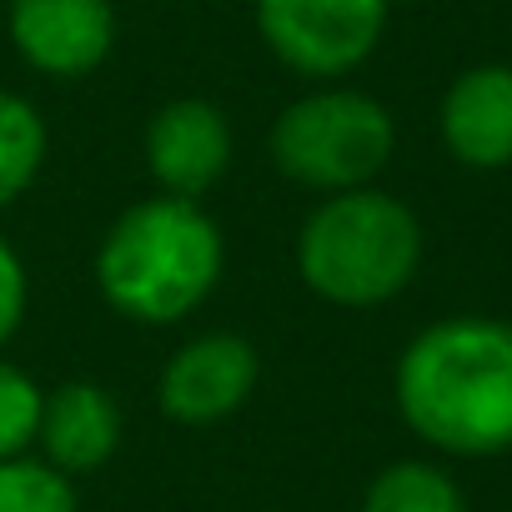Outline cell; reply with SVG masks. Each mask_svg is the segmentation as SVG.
Segmentation results:
<instances>
[{"mask_svg": "<svg viewBox=\"0 0 512 512\" xmlns=\"http://www.w3.org/2000/svg\"><path fill=\"white\" fill-rule=\"evenodd\" d=\"M397 407L442 452L512 447V322L452 317L427 327L397 362Z\"/></svg>", "mask_w": 512, "mask_h": 512, "instance_id": "cell-1", "label": "cell"}, {"mask_svg": "<svg viewBox=\"0 0 512 512\" xmlns=\"http://www.w3.org/2000/svg\"><path fill=\"white\" fill-rule=\"evenodd\" d=\"M221 277V231L186 196L131 206L101 241L96 287L131 322H176L206 302Z\"/></svg>", "mask_w": 512, "mask_h": 512, "instance_id": "cell-2", "label": "cell"}, {"mask_svg": "<svg viewBox=\"0 0 512 512\" xmlns=\"http://www.w3.org/2000/svg\"><path fill=\"white\" fill-rule=\"evenodd\" d=\"M422 262V226L417 216L382 191H332L302 236H297V267L302 282L337 302V307H377L397 297Z\"/></svg>", "mask_w": 512, "mask_h": 512, "instance_id": "cell-3", "label": "cell"}, {"mask_svg": "<svg viewBox=\"0 0 512 512\" xmlns=\"http://www.w3.org/2000/svg\"><path fill=\"white\" fill-rule=\"evenodd\" d=\"M397 146L387 106L362 91H312L292 101L272 131L277 166L312 191H357L367 186Z\"/></svg>", "mask_w": 512, "mask_h": 512, "instance_id": "cell-4", "label": "cell"}, {"mask_svg": "<svg viewBox=\"0 0 512 512\" xmlns=\"http://www.w3.org/2000/svg\"><path fill=\"white\" fill-rule=\"evenodd\" d=\"M387 26V0H256V31L302 76L357 71Z\"/></svg>", "mask_w": 512, "mask_h": 512, "instance_id": "cell-5", "label": "cell"}, {"mask_svg": "<svg viewBox=\"0 0 512 512\" xmlns=\"http://www.w3.org/2000/svg\"><path fill=\"white\" fill-rule=\"evenodd\" d=\"M11 41L46 76H86L116 41L111 0H11Z\"/></svg>", "mask_w": 512, "mask_h": 512, "instance_id": "cell-6", "label": "cell"}, {"mask_svg": "<svg viewBox=\"0 0 512 512\" xmlns=\"http://www.w3.org/2000/svg\"><path fill=\"white\" fill-rule=\"evenodd\" d=\"M256 387V352L236 332L186 342L161 372V407L176 422H221Z\"/></svg>", "mask_w": 512, "mask_h": 512, "instance_id": "cell-7", "label": "cell"}, {"mask_svg": "<svg viewBox=\"0 0 512 512\" xmlns=\"http://www.w3.org/2000/svg\"><path fill=\"white\" fill-rule=\"evenodd\" d=\"M231 161V126L211 101H171L146 131V166L166 196L196 201Z\"/></svg>", "mask_w": 512, "mask_h": 512, "instance_id": "cell-8", "label": "cell"}, {"mask_svg": "<svg viewBox=\"0 0 512 512\" xmlns=\"http://www.w3.org/2000/svg\"><path fill=\"white\" fill-rule=\"evenodd\" d=\"M442 136L457 161L492 171L512 161V71L477 66L452 81L442 101Z\"/></svg>", "mask_w": 512, "mask_h": 512, "instance_id": "cell-9", "label": "cell"}, {"mask_svg": "<svg viewBox=\"0 0 512 512\" xmlns=\"http://www.w3.org/2000/svg\"><path fill=\"white\" fill-rule=\"evenodd\" d=\"M41 442L56 472H91L101 467L121 442V412L106 387L96 382H66L41 402Z\"/></svg>", "mask_w": 512, "mask_h": 512, "instance_id": "cell-10", "label": "cell"}, {"mask_svg": "<svg viewBox=\"0 0 512 512\" xmlns=\"http://www.w3.org/2000/svg\"><path fill=\"white\" fill-rule=\"evenodd\" d=\"M46 161V121L41 111L16 96V91H0V206L16 201L36 171Z\"/></svg>", "mask_w": 512, "mask_h": 512, "instance_id": "cell-11", "label": "cell"}, {"mask_svg": "<svg viewBox=\"0 0 512 512\" xmlns=\"http://www.w3.org/2000/svg\"><path fill=\"white\" fill-rule=\"evenodd\" d=\"M362 512H467V507L447 472L427 462H397L372 482Z\"/></svg>", "mask_w": 512, "mask_h": 512, "instance_id": "cell-12", "label": "cell"}, {"mask_svg": "<svg viewBox=\"0 0 512 512\" xmlns=\"http://www.w3.org/2000/svg\"><path fill=\"white\" fill-rule=\"evenodd\" d=\"M0 512H76V492L66 472L26 457L0 462Z\"/></svg>", "mask_w": 512, "mask_h": 512, "instance_id": "cell-13", "label": "cell"}, {"mask_svg": "<svg viewBox=\"0 0 512 512\" xmlns=\"http://www.w3.org/2000/svg\"><path fill=\"white\" fill-rule=\"evenodd\" d=\"M41 402H46L41 387L21 367L0 362V462L26 452V442L41 427Z\"/></svg>", "mask_w": 512, "mask_h": 512, "instance_id": "cell-14", "label": "cell"}, {"mask_svg": "<svg viewBox=\"0 0 512 512\" xmlns=\"http://www.w3.org/2000/svg\"><path fill=\"white\" fill-rule=\"evenodd\" d=\"M26 317V267L11 251V241L0 236V342H6Z\"/></svg>", "mask_w": 512, "mask_h": 512, "instance_id": "cell-15", "label": "cell"}]
</instances>
